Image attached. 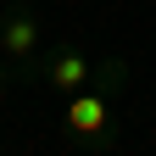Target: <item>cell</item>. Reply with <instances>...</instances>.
I'll return each mask as SVG.
<instances>
[{"instance_id": "cell-2", "label": "cell", "mask_w": 156, "mask_h": 156, "mask_svg": "<svg viewBox=\"0 0 156 156\" xmlns=\"http://www.w3.org/2000/svg\"><path fill=\"white\" fill-rule=\"evenodd\" d=\"M0 56L11 67V84L17 78H39V11L28 0H11L6 17H0Z\"/></svg>"}, {"instance_id": "cell-1", "label": "cell", "mask_w": 156, "mask_h": 156, "mask_svg": "<svg viewBox=\"0 0 156 156\" xmlns=\"http://www.w3.org/2000/svg\"><path fill=\"white\" fill-rule=\"evenodd\" d=\"M62 134H67V145H78V151H112V95L89 89V84L78 95H67Z\"/></svg>"}, {"instance_id": "cell-3", "label": "cell", "mask_w": 156, "mask_h": 156, "mask_svg": "<svg viewBox=\"0 0 156 156\" xmlns=\"http://www.w3.org/2000/svg\"><path fill=\"white\" fill-rule=\"evenodd\" d=\"M39 78L67 101V95H78L89 84V62H84V50H78L73 39H56L50 50H39Z\"/></svg>"}]
</instances>
